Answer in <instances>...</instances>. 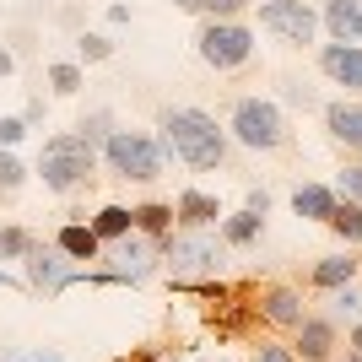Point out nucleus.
Returning <instances> with one entry per match:
<instances>
[{
  "instance_id": "20",
  "label": "nucleus",
  "mask_w": 362,
  "mask_h": 362,
  "mask_svg": "<svg viewBox=\"0 0 362 362\" xmlns=\"http://www.w3.org/2000/svg\"><path fill=\"white\" fill-rule=\"evenodd\" d=\"M130 216H136V233L141 238H168L173 233V206H163V200H146V206H130Z\"/></svg>"
},
{
  "instance_id": "6",
  "label": "nucleus",
  "mask_w": 362,
  "mask_h": 362,
  "mask_svg": "<svg viewBox=\"0 0 362 362\" xmlns=\"http://www.w3.org/2000/svg\"><path fill=\"white\" fill-rule=\"evenodd\" d=\"M259 28L276 33L281 44H314L319 33V11L308 6V0H259Z\"/></svg>"
},
{
  "instance_id": "29",
  "label": "nucleus",
  "mask_w": 362,
  "mask_h": 362,
  "mask_svg": "<svg viewBox=\"0 0 362 362\" xmlns=\"http://www.w3.org/2000/svg\"><path fill=\"white\" fill-rule=\"evenodd\" d=\"M249 362H298V357H292V346H281V341H259Z\"/></svg>"
},
{
  "instance_id": "13",
  "label": "nucleus",
  "mask_w": 362,
  "mask_h": 362,
  "mask_svg": "<svg viewBox=\"0 0 362 362\" xmlns=\"http://www.w3.org/2000/svg\"><path fill=\"white\" fill-rule=\"evenodd\" d=\"M173 216H179V227H216L222 222V206H216V195H206V189H184V195L173 200Z\"/></svg>"
},
{
  "instance_id": "31",
  "label": "nucleus",
  "mask_w": 362,
  "mask_h": 362,
  "mask_svg": "<svg viewBox=\"0 0 362 362\" xmlns=\"http://www.w3.org/2000/svg\"><path fill=\"white\" fill-rule=\"evenodd\" d=\"M22 136H28V119H0V146H6V151H11Z\"/></svg>"
},
{
  "instance_id": "32",
  "label": "nucleus",
  "mask_w": 362,
  "mask_h": 362,
  "mask_svg": "<svg viewBox=\"0 0 362 362\" xmlns=\"http://www.w3.org/2000/svg\"><path fill=\"white\" fill-rule=\"evenodd\" d=\"M16 362H65V357H60V351H54V346H38V351H22V357H16Z\"/></svg>"
},
{
  "instance_id": "19",
  "label": "nucleus",
  "mask_w": 362,
  "mask_h": 362,
  "mask_svg": "<svg viewBox=\"0 0 362 362\" xmlns=\"http://www.w3.org/2000/svg\"><path fill=\"white\" fill-rule=\"evenodd\" d=\"M259 233H265V211H249V206H243V211L222 216V243L227 249H249Z\"/></svg>"
},
{
  "instance_id": "9",
  "label": "nucleus",
  "mask_w": 362,
  "mask_h": 362,
  "mask_svg": "<svg viewBox=\"0 0 362 362\" xmlns=\"http://www.w3.org/2000/svg\"><path fill=\"white\" fill-rule=\"evenodd\" d=\"M319 71L330 76L335 87L362 92V44H325L319 49Z\"/></svg>"
},
{
  "instance_id": "11",
  "label": "nucleus",
  "mask_w": 362,
  "mask_h": 362,
  "mask_svg": "<svg viewBox=\"0 0 362 362\" xmlns=\"http://www.w3.org/2000/svg\"><path fill=\"white\" fill-rule=\"evenodd\" d=\"M259 314L271 319V325H281V330H298L303 319H308V308H303L298 287H265L259 292Z\"/></svg>"
},
{
  "instance_id": "15",
  "label": "nucleus",
  "mask_w": 362,
  "mask_h": 362,
  "mask_svg": "<svg viewBox=\"0 0 362 362\" xmlns=\"http://www.w3.org/2000/svg\"><path fill=\"white\" fill-rule=\"evenodd\" d=\"M335 189L330 184H298L292 189V211L303 216V222H330V211H335Z\"/></svg>"
},
{
  "instance_id": "30",
  "label": "nucleus",
  "mask_w": 362,
  "mask_h": 362,
  "mask_svg": "<svg viewBox=\"0 0 362 362\" xmlns=\"http://www.w3.org/2000/svg\"><path fill=\"white\" fill-rule=\"evenodd\" d=\"M108 54H114V44H108L103 33H87V38H81V60H108Z\"/></svg>"
},
{
  "instance_id": "16",
  "label": "nucleus",
  "mask_w": 362,
  "mask_h": 362,
  "mask_svg": "<svg viewBox=\"0 0 362 362\" xmlns=\"http://www.w3.org/2000/svg\"><path fill=\"white\" fill-rule=\"evenodd\" d=\"M65 276H71V271H60V249H38V243L28 249V281H33V287L65 292Z\"/></svg>"
},
{
  "instance_id": "1",
  "label": "nucleus",
  "mask_w": 362,
  "mask_h": 362,
  "mask_svg": "<svg viewBox=\"0 0 362 362\" xmlns=\"http://www.w3.org/2000/svg\"><path fill=\"white\" fill-rule=\"evenodd\" d=\"M163 136L173 146V157L200 173H211V168L227 163V130L206 114V108H168L163 114Z\"/></svg>"
},
{
  "instance_id": "25",
  "label": "nucleus",
  "mask_w": 362,
  "mask_h": 362,
  "mask_svg": "<svg viewBox=\"0 0 362 362\" xmlns=\"http://www.w3.org/2000/svg\"><path fill=\"white\" fill-rule=\"evenodd\" d=\"M33 238L22 233V227H0V259H28Z\"/></svg>"
},
{
  "instance_id": "26",
  "label": "nucleus",
  "mask_w": 362,
  "mask_h": 362,
  "mask_svg": "<svg viewBox=\"0 0 362 362\" xmlns=\"http://www.w3.org/2000/svg\"><path fill=\"white\" fill-rule=\"evenodd\" d=\"M22 179H28V168H22V163L11 157V151L0 146V189L11 195V189H22Z\"/></svg>"
},
{
  "instance_id": "10",
  "label": "nucleus",
  "mask_w": 362,
  "mask_h": 362,
  "mask_svg": "<svg viewBox=\"0 0 362 362\" xmlns=\"http://www.w3.org/2000/svg\"><path fill=\"white\" fill-rule=\"evenodd\" d=\"M319 28L330 33L335 44H362V0H325Z\"/></svg>"
},
{
  "instance_id": "24",
  "label": "nucleus",
  "mask_w": 362,
  "mask_h": 362,
  "mask_svg": "<svg viewBox=\"0 0 362 362\" xmlns=\"http://www.w3.org/2000/svg\"><path fill=\"white\" fill-rule=\"evenodd\" d=\"M330 308H335V319H351V325H357V319H362V292L351 287V281H346V287H335Z\"/></svg>"
},
{
  "instance_id": "2",
  "label": "nucleus",
  "mask_w": 362,
  "mask_h": 362,
  "mask_svg": "<svg viewBox=\"0 0 362 362\" xmlns=\"http://www.w3.org/2000/svg\"><path fill=\"white\" fill-rule=\"evenodd\" d=\"M92 163H98V151H92V141L76 130V136H54V141H44L38 173H44V184L54 189V195H71V189H81V184L92 179Z\"/></svg>"
},
{
  "instance_id": "14",
  "label": "nucleus",
  "mask_w": 362,
  "mask_h": 362,
  "mask_svg": "<svg viewBox=\"0 0 362 362\" xmlns=\"http://www.w3.org/2000/svg\"><path fill=\"white\" fill-rule=\"evenodd\" d=\"M114 259H119V265H114V276H119V281H141V276L151 271V243L124 233V238H114Z\"/></svg>"
},
{
  "instance_id": "34",
  "label": "nucleus",
  "mask_w": 362,
  "mask_h": 362,
  "mask_svg": "<svg viewBox=\"0 0 362 362\" xmlns=\"http://www.w3.org/2000/svg\"><path fill=\"white\" fill-rule=\"evenodd\" d=\"M11 71H16V60L6 54V49H0V76H11Z\"/></svg>"
},
{
  "instance_id": "28",
  "label": "nucleus",
  "mask_w": 362,
  "mask_h": 362,
  "mask_svg": "<svg viewBox=\"0 0 362 362\" xmlns=\"http://www.w3.org/2000/svg\"><path fill=\"white\" fill-rule=\"evenodd\" d=\"M335 195H341V200H362V163H346V168H341Z\"/></svg>"
},
{
  "instance_id": "35",
  "label": "nucleus",
  "mask_w": 362,
  "mask_h": 362,
  "mask_svg": "<svg viewBox=\"0 0 362 362\" xmlns=\"http://www.w3.org/2000/svg\"><path fill=\"white\" fill-rule=\"evenodd\" d=\"M341 362H362V351H346V357H341Z\"/></svg>"
},
{
  "instance_id": "36",
  "label": "nucleus",
  "mask_w": 362,
  "mask_h": 362,
  "mask_svg": "<svg viewBox=\"0 0 362 362\" xmlns=\"http://www.w3.org/2000/svg\"><path fill=\"white\" fill-rule=\"evenodd\" d=\"M0 287H11V276H6V271H0Z\"/></svg>"
},
{
  "instance_id": "8",
  "label": "nucleus",
  "mask_w": 362,
  "mask_h": 362,
  "mask_svg": "<svg viewBox=\"0 0 362 362\" xmlns=\"http://www.w3.org/2000/svg\"><path fill=\"white\" fill-rule=\"evenodd\" d=\"M335 346H341V335H335V319L325 314H308L298 325V346H292V357L298 362H330Z\"/></svg>"
},
{
  "instance_id": "18",
  "label": "nucleus",
  "mask_w": 362,
  "mask_h": 362,
  "mask_svg": "<svg viewBox=\"0 0 362 362\" xmlns=\"http://www.w3.org/2000/svg\"><path fill=\"white\" fill-rule=\"evenodd\" d=\"M357 271H362V259L357 255H330V259H319L314 265V281L319 292H335V287H346V281H357Z\"/></svg>"
},
{
  "instance_id": "12",
  "label": "nucleus",
  "mask_w": 362,
  "mask_h": 362,
  "mask_svg": "<svg viewBox=\"0 0 362 362\" xmlns=\"http://www.w3.org/2000/svg\"><path fill=\"white\" fill-rule=\"evenodd\" d=\"M325 130H330L335 146H346V151H362V103H330L325 108Z\"/></svg>"
},
{
  "instance_id": "4",
  "label": "nucleus",
  "mask_w": 362,
  "mask_h": 362,
  "mask_svg": "<svg viewBox=\"0 0 362 362\" xmlns=\"http://www.w3.org/2000/svg\"><path fill=\"white\" fill-rule=\"evenodd\" d=\"M103 163L119 173V179H136V184H151L163 173V146L141 130H108L103 141Z\"/></svg>"
},
{
  "instance_id": "22",
  "label": "nucleus",
  "mask_w": 362,
  "mask_h": 362,
  "mask_svg": "<svg viewBox=\"0 0 362 362\" xmlns=\"http://www.w3.org/2000/svg\"><path fill=\"white\" fill-rule=\"evenodd\" d=\"M92 233L98 238H124V233H136V216H130V206H103L92 216Z\"/></svg>"
},
{
  "instance_id": "7",
  "label": "nucleus",
  "mask_w": 362,
  "mask_h": 362,
  "mask_svg": "<svg viewBox=\"0 0 362 362\" xmlns=\"http://www.w3.org/2000/svg\"><path fill=\"white\" fill-rule=\"evenodd\" d=\"M227 259V243L211 238L206 227H184L179 238H168V265L173 276H189V271H216Z\"/></svg>"
},
{
  "instance_id": "33",
  "label": "nucleus",
  "mask_w": 362,
  "mask_h": 362,
  "mask_svg": "<svg viewBox=\"0 0 362 362\" xmlns=\"http://www.w3.org/2000/svg\"><path fill=\"white\" fill-rule=\"evenodd\" d=\"M346 346H351V351H362V319H357V325H351V335H346Z\"/></svg>"
},
{
  "instance_id": "23",
  "label": "nucleus",
  "mask_w": 362,
  "mask_h": 362,
  "mask_svg": "<svg viewBox=\"0 0 362 362\" xmlns=\"http://www.w3.org/2000/svg\"><path fill=\"white\" fill-rule=\"evenodd\" d=\"M179 11H195V16H206V22H227V16H238L249 0H173Z\"/></svg>"
},
{
  "instance_id": "3",
  "label": "nucleus",
  "mask_w": 362,
  "mask_h": 362,
  "mask_svg": "<svg viewBox=\"0 0 362 362\" xmlns=\"http://www.w3.org/2000/svg\"><path fill=\"white\" fill-rule=\"evenodd\" d=\"M227 136L249 151H281L287 146V114L271 98H238L233 119H227Z\"/></svg>"
},
{
  "instance_id": "17",
  "label": "nucleus",
  "mask_w": 362,
  "mask_h": 362,
  "mask_svg": "<svg viewBox=\"0 0 362 362\" xmlns=\"http://www.w3.org/2000/svg\"><path fill=\"white\" fill-rule=\"evenodd\" d=\"M54 249H60L65 259H98L103 255V238H98L92 227H81V222H65L60 233H54Z\"/></svg>"
},
{
  "instance_id": "21",
  "label": "nucleus",
  "mask_w": 362,
  "mask_h": 362,
  "mask_svg": "<svg viewBox=\"0 0 362 362\" xmlns=\"http://www.w3.org/2000/svg\"><path fill=\"white\" fill-rule=\"evenodd\" d=\"M341 243H362V200H335L330 222H325Z\"/></svg>"
},
{
  "instance_id": "5",
  "label": "nucleus",
  "mask_w": 362,
  "mask_h": 362,
  "mask_svg": "<svg viewBox=\"0 0 362 362\" xmlns=\"http://www.w3.org/2000/svg\"><path fill=\"white\" fill-rule=\"evenodd\" d=\"M195 54L211 71H238V65H249L255 60V33L243 28V22H206V28L195 33Z\"/></svg>"
},
{
  "instance_id": "27",
  "label": "nucleus",
  "mask_w": 362,
  "mask_h": 362,
  "mask_svg": "<svg viewBox=\"0 0 362 362\" xmlns=\"http://www.w3.org/2000/svg\"><path fill=\"white\" fill-rule=\"evenodd\" d=\"M49 81H54V92H65V98H71V92H81V65L60 60L54 71H49Z\"/></svg>"
}]
</instances>
